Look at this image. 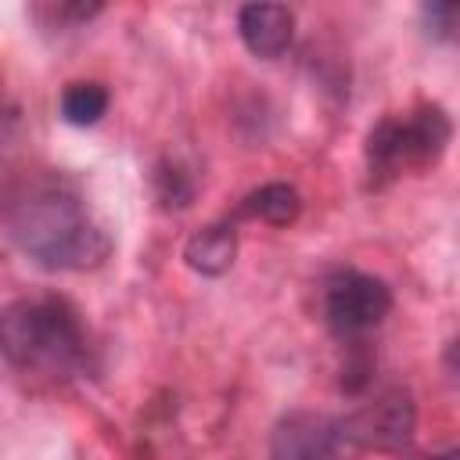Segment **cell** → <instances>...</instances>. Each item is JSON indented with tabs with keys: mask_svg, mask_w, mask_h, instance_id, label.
Instances as JSON below:
<instances>
[{
	"mask_svg": "<svg viewBox=\"0 0 460 460\" xmlns=\"http://www.w3.org/2000/svg\"><path fill=\"white\" fill-rule=\"evenodd\" d=\"M4 219L11 241L47 270H90L108 255V237L65 183H29Z\"/></svg>",
	"mask_w": 460,
	"mask_h": 460,
	"instance_id": "obj_1",
	"label": "cell"
},
{
	"mask_svg": "<svg viewBox=\"0 0 460 460\" xmlns=\"http://www.w3.org/2000/svg\"><path fill=\"white\" fill-rule=\"evenodd\" d=\"M0 356L29 377L65 381L83 367L86 338L65 302L22 298L0 313Z\"/></svg>",
	"mask_w": 460,
	"mask_h": 460,
	"instance_id": "obj_2",
	"label": "cell"
},
{
	"mask_svg": "<svg viewBox=\"0 0 460 460\" xmlns=\"http://www.w3.org/2000/svg\"><path fill=\"white\" fill-rule=\"evenodd\" d=\"M453 137V126L442 108H420L410 119H385L367 137V162L370 172L392 176L399 169H417L438 162Z\"/></svg>",
	"mask_w": 460,
	"mask_h": 460,
	"instance_id": "obj_3",
	"label": "cell"
},
{
	"mask_svg": "<svg viewBox=\"0 0 460 460\" xmlns=\"http://www.w3.org/2000/svg\"><path fill=\"white\" fill-rule=\"evenodd\" d=\"M388 309H392L388 284L381 277L356 273V270L338 273L323 295V316L338 338L367 334L370 327H377L388 316Z\"/></svg>",
	"mask_w": 460,
	"mask_h": 460,
	"instance_id": "obj_4",
	"label": "cell"
},
{
	"mask_svg": "<svg viewBox=\"0 0 460 460\" xmlns=\"http://www.w3.org/2000/svg\"><path fill=\"white\" fill-rule=\"evenodd\" d=\"M338 431L352 442L363 446H406L413 435V402L410 392L392 388L385 395H377L374 402H367L359 413H352L345 424H338Z\"/></svg>",
	"mask_w": 460,
	"mask_h": 460,
	"instance_id": "obj_5",
	"label": "cell"
},
{
	"mask_svg": "<svg viewBox=\"0 0 460 460\" xmlns=\"http://www.w3.org/2000/svg\"><path fill=\"white\" fill-rule=\"evenodd\" d=\"M338 438L341 431L331 417L313 410H295L280 417V424L273 428L270 453L273 460H334Z\"/></svg>",
	"mask_w": 460,
	"mask_h": 460,
	"instance_id": "obj_6",
	"label": "cell"
},
{
	"mask_svg": "<svg viewBox=\"0 0 460 460\" xmlns=\"http://www.w3.org/2000/svg\"><path fill=\"white\" fill-rule=\"evenodd\" d=\"M237 32L255 58H280L295 36V14L284 4H244L237 14Z\"/></svg>",
	"mask_w": 460,
	"mask_h": 460,
	"instance_id": "obj_7",
	"label": "cell"
},
{
	"mask_svg": "<svg viewBox=\"0 0 460 460\" xmlns=\"http://www.w3.org/2000/svg\"><path fill=\"white\" fill-rule=\"evenodd\" d=\"M183 259H187L190 270H198V273H205V277H219V273H226V270L234 266V259H237V237H234V230L223 226V223L205 226V230H198V234L187 241Z\"/></svg>",
	"mask_w": 460,
	"mask_h": 460,
	"instance_id": "obj_8",
	"label": "cell"
},
{
	"mask_svg": "<svg viewBox=\"0 0 460 460\" xmlns=\"http://www.w3.org/2000/svg\"><path fill=\"white\" fill-rule=\"evenodd\" d=\"M298 208H302V201H298V190L295 187H288V183H266V187H259L255 194L244 198L241 216H255V219H266L273 226H288V223L298 219Z\"/></svg>",
	"mask_w": 460,
	"mask_h": 460,
	"instance_id": "obj_9",
	"label": "cell"
},
{
	"mask_svg": "<svg viewBox=\"0 0 460 460\" xmlns=\"http://www.w3.org/2000/svg\"><path fill=\"white\" fill-rule=\"evenodd\" d=\"M108 111V90L101 83H72L61 93V115L72 126H93Z\"/></svg>",
	"mask_w": 460,
	"mask_h": 460,
	"instance_id": "obj_10",
	"label": "cell"
},
{
	"mask_svg": "<svg viewBox=\"0 0 460 460\" xmlns=\"http://www.w3.org/2000/svg\"><path fill=\"white\" fill-rule=\"evenodd\" d=\"M424 18H428V29L438 40H446V36H453V25L460 18V7L449 4V0H431V4H424Z\"/></svg>",
	"mask_w": 460,
	"mask_h": 460,
	"instance_id": "obj_11",
	"label": "cell"
}]
</instances>
